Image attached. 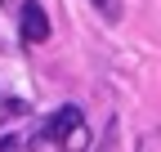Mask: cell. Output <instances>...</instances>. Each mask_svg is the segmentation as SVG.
I'll return each mask as SVG.
<instances>
[{"label": "cell", "instance_id": "6da1fadb", "mask_svg": "<svg viewBox=\"0 0 161 152\" xmlns=\"http://www.w3.org/2000/svg\"><path fill=\"white\" fill-rule=\"evenodd\" d=\"M45 134L58 148H80L85 143V117H80V107H58L49 117V125H45Z\"/></svg>", "mask_w": 161, "mask_h": 152}, {"label": "cell", "instance_id": "7a4b0ae2", "mask_svg": "<svg viewBox=\"0 0 161 152\" xmlns=\"http://www.w3.org/2000/svg\"><path fill=\"white\" fill-rule=\"evenodd\" d=\"M18 27H23V41H27V45L49 41V18H45V9H40V5H31V0L18 9Z\"/></svg>", "mask_w": 161, "mask_h": 152}, {"label": "cell", "instance_id": "277c9868", "mask_svg": "<svg viewBox=\"0 0 161 152\" xmlns=\"http://www.w3.org/2000/svg\"><path fill=\"white\" fill-rule=\"evenodd\" d=\"M94 5H98V9H108V0H94Z\"/></svg>", "mask_w": 161, "mask_h": 152}, {"label": "cell", "instance_id": "3957f363", "mask_svg": "<svg viewBox=\"0 0 161 152\" xmlns=\"http://www.w3.org/2000/svg\"><path fill=\"white\" fill-rule=\"evenodd\" d=\"M0 152H18V143H14V139H5V143H0Z\"/></svg>", "mask_w": 161, "mask_h": 152}]
</instances>
